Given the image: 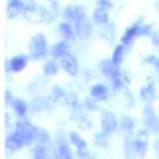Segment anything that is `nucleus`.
<instances>
[{
  "mask_svg": "<svg viewBox=\"0 0 159 159\" xmlns=\"http://www.w3.org/2000/svg\"><path fill=\"white\" fill-rule=\"evenodd\" d=\"M47 85V76H43L42 74V78H34L33 81L29 83V92L31 94H34V96H38V92L42 90V87H45Z\"/></svg>",
  "mask_w": 159,
  "mask_h": 159,
  "instance_id": "7c9ffc66",
  "label": "nucleus"
},
{
  "mask_svg": "<svg viewBox=\"0 0 159 159\" xmlns=\"http://www.w3.org/2000/svg\"><path fill=\"white\" fill-rule=\"evenodd\" d=\"M94 143H96V147H99V148H109L110 136H109V134H105L103 130L94 132Z\"/></svg>",
  "mask_w": 159,
  "mask_h": 159,
  "instance_id": "2f4dec72",
  "label": "nucleus"
},
{
  "mask_svg": "<svg viewBox=\"0 0 159 159\" xmlns=\"http://www.w3.org/2000/svg\"><path fill=\"white\" fill-rule=\"evenodd\" d=\"M134 136H138V138H148L150 132H148V129H147V127H141V129L136 130V134H134Z\"/></svg>",
  "mask_w": 159,
  "mask_h": 159,
  "instance_id": "37998d69",
  "label": "nucleus"
},
{
  "mask_svg": "<svg viewBox=\"0 0 159 159\" xmlns=\"http://www.w3.org/2000/svg\"><path fill=\"white\" fill-rule=\"evenodd\" d=\"M49 43H47V36L43 33H36L29 38L27 43V54L31 56L33 61H40V60H45L49 56Z\"/></svg>",
  "mask_w": 159,
  "mask_h": 159,
  "instance_id": "f257e3e1",
  "label": "nucleus"
},
{
  "mask_svg": "<svg viewBox=\"0 0 159 159\" xmlns=\"http://www.w3.org/2000/svg\"><path fill=\"white\" fill-rule=\"evenodd\" d=\"M127 52H129V47H127V45H123V43L119 42V45H116L114 51H112V60H114V63L121 65V63H123V60H125V56H127Z\"/></svg>",
  "mask_w": 159,
  "mask_h": 159,
  "instance_id": "c756f323",
  "label": "nucleus"
},
{
  "mask_svg": "<svg viewBox=\"0 0 159 159\" xmlns=\"http://www.w3.org/2000/svg\"><path fill=\"white\" fill-rule=\"evenodd\" d=\"M99 130H103L105 134H116L119 130V118L112 112V110H103L101 118H99Z\"/></svg>",
  "mask_w": 159,
  "mask_h": 159,
  "instance_id": "39448f33",
  "label": "nucleus"
},
{
  "mask_svg": "<svg viewBox=\"0 0 159 159\" xmlns=\"http://www.w3.org/2000/svg\"><path fill=\"white\" fill-rule=\"evenodd\" d=\"M132 138H134V147H136V152H138L139 159L147 157V154H148V148H150L148 138H138V136H132Z\"/></svg>",
  "mask_w": 159,
  "mask_h": 159,
  "instance_id": "bb28decb",
  "label": "nucleus"
},
{
  "mask_svg": "<svg viewBox=\"0 0 159 159\" xmlns=\"http://www.w3.org/2000/svg\"><path fill=\"white\" fill-rule=\"evenodd\" d=\"M92 22H94L98 27H99V25H103V24H107V22H110L109 11L101 9V7H96V9L92 11Z\"/></svg>",
  "mask_w": 159,
  "mask_h": 159,
  "instance_id": "c85d7f7f",
  "label": "nucleus"
},
{
  "mask_svg": "<svg viewBox=\"0 0 159 159\" xmlns=\"http://www.w3.org/2000/svg\"><path fill=\"white\" fill-rule=\"evenodd\" d=\"M20 15H25V0H7V16L16 18Z\"/></svg>",
  "mask_w": 159,
  "mask_h": 159,
  "instance_id": "412c9836",
  "label": "nucleus"
},
{
  "mask_svg": "<svg viewBox=\"0 0 159 159\" xmlns=\"http://www.w3.org/2000/svg\"><path fill=\"white\" fill-rule=\"evenodd\" d=\"M98 69H99V74H103L105 78L109 80H114L118 78L119 74H121V65H118V63H114V60H112V56L110 58H103L101 61L98 63Z\"/></svg>",
  "mask_w": 159,
  "mask_h": 159,
  "instance_id": "423d86ee",
  "label": "nucleus"
},
{
  "mask_svg": "<svg viewBox=\"0 0 159 159\" xmlns=\"http://www.w3.org/2000/svg\"><path fill=\"white\" fill-rule=\"evenodd\" d=\"M83 74H85V80H90V78H92V72H90L89 69H85V70H83Z\"/></svg>",
  "mask_w": 159,
  "mask_h": 159,
  "instance_id": "49530a36",
  "label": "nucleus"
},
{
  "mask_svg": "<svg viewBox=\"0 0 159 159\" xmlns=\"http://www.w3.org/2000/svg\"><path fill=\"white\" fill-rule=\"evenodd\" d=\"M60 67L61 70L65 72V74H69V76H78L80 74V60L74 56V54H65L63 58H60Z\"/></svg>",
  "mask_w": 159,
  "mask_h": 159,
  "instance_id": "ddd939ff",
  "label": "nucleus"
},
{
  "mask_svg": "<svg viewBox=\"0 0 159 159\" xmlns=\"http://www.w3.org/2000/svg\"><path fill=\"white\" fill-rule=\"evenodd\" d=\"M61 105L72 112V110L81 109V99L78 98V94H76V92H67V94H65V98L61 99Z\"/></svg>",
  "mask_w": 159,
  "mask_h": 159,
  "instance_id": "393cba45",
  "label": "nucleus"
},
{
  "mask_svg": "<svg viewBox=\"0 0 159 159\" xmlns=\"http://www.w3.org/2000/svg\"><path fill=\"white\" fill-rule=\"evenodd\" d=\"M70 40H60V42H56L54 45H51V51H49V56L51 58H56V60H60V58H63L65 54H69L70 52Z\"/></svg>",
  "mask_w": 159,
  "mask_h": 159,
  "instance_id": "6ab92c4d",
  "label": "nucleus"
},
{
  "mask_svg": "<svg viewBox=\"0 0 159 159\" xmlns=\"http://www.w3.org/2000/svg\"><path fill=\"white\" fill-rule=\"evenodd\" d=\"M76 159H96V156L89 152V148H83V150H76Z\"/></svg>",
  "mask_w": 159,
  "mask_h": 159,
  "instance_id": "58836bf2",
  "label": "nucleus"
},
{
  "mask_svg": "<svg viewBox=\"0 0 159 159\" xmlns=\"http://www.w3.org/2000/svg\"><path fill=\"white\" fill-rule=\"evenodd\" d=\"M61 67H60V60L56 58H51V60H45L43 61V67H42V74L43 76H47V78H52V76H56Z\"/></svg>",
  "mask_w": 159,
  "mask_h": 159,
  "instance_id": "5701e85b",
  "label": "nucleus"
},
{
  "mask_svg": "<svg viewBox=\"0 0 159 159\" xmlns=\"http://www.w3.org/2000/svg\"><path fill=\"white\" fill-rule=\"evenodd\" d=\"M136 130H138V123H136V118L134 116H130V114L119 116V130L118 132L123 134V138L125 136H134Z\"/></svg>",
  "mask_w": 159,
  "mask_h": 159,
  "instance_id": "2eb2a0df",
  "label": "nucleus"
},
{
  "mask_svg": "<svg viewBox=\"0 0 159 159\" xmlns=\"http://www.w3.org/2000/svg\"><path fill=\"white\" fill-rule=\"evenodd\" d=\"M141 121H143V127H147L152 136H159V110L154 109L152 103H145L143 105Z\"/></svg>",
  "mask_w": 159,
  "mask_h": 159,
  "instance_id": "7ed1b4c3",
  "label": "nucleus"
},
{
  "mask_svg": "<svg viewBox=\"0 0 159 159\" xmlns=\"http://www.w3.org/2000/svg\"><path fill=\"white\" fill-rule=\"evenodd\" d=\"M11 109H13V114L16 118H27V114L31 112V103L25 101V99H22V98H16Z\"/></svg>",
  "mask_w": 159,
  "mask_h": 159,
  "instance_id": "4be33fe9",
  "label": "nucleus"
},
{
  "mask_svg": "<svg viewBox=\"0 0 159 159\" xmlns=\"http://www.w3.org/2000/svg\"><path fill=\"white\" fill-rule=\"evenodd\" d=\"M38 129L40 127H36V125L27 118H18L16 123H15V132L24 139L25 147H31V145L36 143V132H38Z\"/></svg>",
  "mask_w": 159,
  "mask_h": 159,
  "instance_id": "f03ea898",
  "label": "nucleus"
},
{
  "mask_svg": "<svg viewBox=\"0 0 159 159\" xmlns=\"http://www.w3.org/2000/svg\"><path fill=\"white\" fill-rule=\"evenodd\" d=\"M110 92H112V87L107 85V83H101V81H94L89 87V96L94 98L98 103H103V101H109L110 99Z\"/></svg>",
  "mask_w": 159,
  "mask_h": 159,
  "instance_id": "0eeeda50",
  "label": "nucleus"
},
{
  "mask_svg": "<svg viewBox=\"0 0 159 159\" xmlns=\"http://www.w3.org/2000/svg\"><path fill=\"white\" fill-rule=\"evenodd\" d=\"M15 96H13V92H11L9 89L7 90H4V105L6 107H13V103H15Z\"/></svg>",
  "mask_w": 159,
  "mask_h": 159,
  "instance_id": "a19ab883",
  "label": "nucleus"
},
{
  "mask_svg": "<svg viewBox=\"0 0 159 159\" xmlns=\"http://www.w3.org/2000/svg\"><path fill=\"white\" fill-rule=\"evenodd\" d=\"M121 98H123V105H125V107H129V109L136 107V98L132 96V92H130L129 89L121 90Z\"/></svg>",
  "mask_w": 159,
  "mask_h": 159,
  "instance_id": "f704fd0d",
  "label": "nucleus"
},
{
  "mask_svg": "<svg viewBox=\"0 0 159 159\" xmlns=\"http://www.w3.org/2000/svg\"><path fill=\"white\" fill-rule=\"evenodd\" d=\"M81 109H85L87 112H96V110H99V103L94 98L87 96V98L81 99Z\"/></svg>",
  "mask_w": 159,
  "mask_h": 159,
  "instance_id": "72a5a7b5",
  "label": "nucleus"
},
{
  "mask_svg": "<svg viewBox=\"0 0 159 159\" xmlns=\"http://www.w3.org/2000/svg\"><path fill=\"white\" fill-rule=\"evenodd\" d=\"M112 0H96V7H101V9H107L110 11L112 9Z\"/></svg>",
  "mask_w": 159,
  "mask_h": 159,
  "instance_id": "79ce46f5",
  "label": "nucleus"
},
{
  "mask_svg": "<svg viewBox=\"0 0 159 159\" xmlns=\"http://www.w3.org/2000/svg\"><path fill=\"white\" fill-rule=\"evenodd\" d=\"M139 99L143 101V103H154L156 99H157V90H156V80H152V81H147L138 92Z\"/></svg>",
  "mask_w": 159,
  "mask_h": 159,
  "instance_id": "f3484780",
  "label": "nucleus"
},
{
  "mask_svg": "<svg viewBox=\"0 0 159 159\" xmlns=\"http://www.w3.org/2000/svg\"><path fill=\"white\" fill-rule=\"evenodd\" d=\"M152 148H154L156 159H159V136H156V139H154V143H152Z\"/></svg>",
  "mask_w": 159,
  "mask_h": 159,
  "instance_id": "a18cd8bd",
  "label": "nucleus"
},
{
  "mask_svg": "<svg viewBox=\"0 0 159 159\" xmlns=\"http://www.w3.org/2000/svg\"><path fill=\"white\" fill-rule=\"evenodd\" d=\"M24 147H25L24 139L20 138L15 130H11L9 134H7V138H6V141H4V148L13 154V152H18V150H22Z\"/></svg>",
  "mask_w": 159,
  "mask_h": 159,
  "instance_id": "a211bd4d",
  "label": "nucleus"
},
{
  "mask_svg": "<svg viewBox=\"0 0 159 159\" xmlns=\"http://www.w3.org/2000/svg\"><path fill=\"white\" fill-rule=\"evenodd\" d=\"M154 34V25L152 24H143L141 31H139V36H152Z\"/></svg>",
  "mask_w": 159,
  "mask_h": 159,
  "instance_id": "ea45409f",
  "label": "nucleus"
},
{
  "mask_svg": "<svg viewBox=\"0 0 159 159\" xmlns=\"http://www.w3.org/2000/svg\"><path fill=\"white\" fill-rule=\"evenodd\" d=\"M156 80H157V83H159V67H156Z\"/></svg>",
  "mask_w": 159,
  "mask_h": 159,
  "instance_id": "de8ad7c7",
  "label": "nucleus"
},
{
  "mask_svg": "<svg viewBox=\"0 0 159 159\" xmlns=\"http://www.w3.org/2000/svg\"><path fill=\"white\" fill-rule=\"evenodd\" d=\"M98 34H99V38L103 40V42L114 43V40H116V24H114V22H107V24L99 25Z\"/></svg>",
  "mask_w": 159,
  "mask_h": 159,
  "instance_id": "aec40b11",
  "label": "nucleus"
},
{
  "mask_svg": "<svg viewBox=\"0 0 159 159\" xmlns=\"http://www.w3.org/2000/svg\"><path fill=\"white\" fill-rule=\"evenodd\" d=\"M143 63L145 65H150V67H159V56H156V54H148V56H145L143 58Z\"/></svg>",
  "mask_w": 159,
  "mask_h": 159,
  "instance_id": "e433bc0d",
  "label": "nucleus"
},
{
  "mask_svg": "<svg viewBox=\"0 0 159 159\" xmlns=\"http://www.w3.org/2000/svg\"><path fill=\"white\" fill-rule=\"evenodd\" d=\"M141 25H143V20L139 18V20H136L132 25H129L127 29H125V33L121 34V43L123 45H127L130 49V45L134 43V40L139 36V31H141Z\"/></svg>",
  "mask_w": 159,
  "mask_h": 159,
  "instance_id": "4468645a",
  "label": "nucleus"
},
{
  "mask_svg": "<svg viewBox=\"0 0 159 159\" xmlns=\"http://www.w3.org/2000/svg\"><path fill=\"white\" fill-rule=\"evenodd\" d=\"M150 40H152V45H154V47H157V49H159V31H157V29L154 31V34L150 36Z\"/></svg>",
  "mask_w": 159,
  "mask_h": 159,
  "instance_id": "c03bdc74",
  "label": "nucleus"
},
{
  "mask_svg": "<svg viewBox=\"0 0 159 159\" xmlns=\"http://www.w3.org/2000/svg\"><path fill=\"white\" fill-rule=\"evenodd\" d=\"M36 143H54V139L45 129H38L36 132Z\"/></svg>",
  "mask_w": 159,
  "mask_h": 159,
  "instance_id": "c9c22d12",
  "label": "nucleus"
},
{
  "mask_svg": "<svg viewBox=\"0 0 159 159\" xmlns=\"http://www.w3.org/2000/svg\"><path fill=\"white\" fill-rule=\"evenodd\" d=\"M2 121H4V129L6 130H15V123H13V119H11V116H9V112H4L2 114Z\"/></svg>",
  "mask_w": 159,
  "mask_h": 159,
  "instance_id": "4c0bfd02",
  "label": "nucleus"
},
{
  "mask_svg": "<svg viewBox=\"0 0 159 159\" xmlns=\"http://www.w3.org/2000/svg\"><path fill=\"white\" fill-rule=\"evenodd\" d=\"M123 157L125 159H139L136 147H134V138L132 136H125L123 139Z\"/></svg>",
  "mask_w": 159,
  "mask_h": 159,
  "instance_id": "b1692460",
  "label": "nucleus"
},
{
  "mask_svg": "<svg viewBox=\"0 0 159 159\" xmlns=\"http://www.w3.org/2000/svg\"><path fill=\"white\" fill-rule=\"evenodd\" d=\"M65 94H67V90L63 89L61 85H54V87H51V90H49V96L52 98L54 103H61V99L65 98Z\"/></svg>",
  "mask_w": 159,
  "mask_h": 159,
  "instance_id": "473e14b6",
  "label": "nucleus"
},
{
  "mask_svg": "<svg viewBox=\"0 0 159 159\" xmlns=\"http://www.w3.org/2000/svg\"><path fill=\"white\" fill-rule=\"evenodd\" d=\"M31 156L33 159H56L54 143H34Z\"/></svg>",
  "mask_w": 159,
  "mask_h": 159,
  "instance_id": "9b49d317",
  "label": "nucleus"
},
{
  "mask_svg": "<svg viewBox=\"0 0 159 159\" xmlns=\"http://www.w3.org/2000/svg\"><path fill=\"white\" fill-rule=\"evenodd\" d=\"M58 31H60V34H61V38H65V40H70L72 42V40L76 38V29H74V24L72 22H67V20L60 22Z\"/></svg>",
  "mask_w": 159,
  "mask_h": 159,
  "instance_id": "a878e982",
  "label": "nucleus"
},
{
  "mask_svg": "<svg viewBox=\"0 0 159 159\" xmlns=\"http://www.w3.org/2000/svg\"><path fill=\"white\" fill-rule=\"evenodd\" d=\"M69 134V141H70V145L74 147L76 150H83V148H87V141L83 139V136L80 134L78 130H70V132H67Z\"/></svg>",
  "mask_w": 159,
  "mask_h": 159,
  "instance_id": "cd10ccee",
  "label": "nucleus"
},
{
  "mask_svg": "<svg viewBox=\"0 0 159 159\" xmlns=\"http://www.w3.org/2000/svg\"><path fill=\"white\" fill-rule=\"evenodd\" d=\"M70 141H69V134L60 130L54 136V148H56V159H74L76 154L70 150Z\"/></svg>",
  "mask_w": 159,
  "mask_h": 159,
  "instance_id": "20e7f679",
  "label": "nucleus"
},
{
  "mask_svg": "<svg viewBox=\"0 0 159 159\" xmlns=\"http://www.w3.org/2000/svg\"><path fill=\"white\" fill-rule=\"evenodd\" d=\"M61 16H63V20L74 24L76 20L87 16V9H85V6H81V4H69V6H65V7L61 9Z\"/></svg>",
  "mask_w": 159,
  "mask_h": 159,
  "instance_id": "f8f14e48",
  "label": "nucleus"
},
{
  "mask_svg": "<svg viewBox=\"0 0 159 159\" xmlns=\"http://www.w3.org/2000/svg\"><path fill=\"white\" fill-rule=\"evenodd\" d=\"M54 101L49 94H38L34 96L33 101H31V112L33 114H38V112H49V110L54 109Z\"/></svg>",
  "mask_w": 159,
  "mask_h": 159,
  "instance_id": "6e6552de",
  "label": "nucleus"
},
{
  "mask_svg": "<svg viewBox=\"0 0 159 159\" xmlns=\"http://www.w3.org/2000/svg\"><path fill=\"white\" fill-rule=\"evenodd\" d=\"M72 123H76V127L80 130H90L94 127V123H92V119L89 118V114H87V110L85 109H78V110H72Z\"/></svg>",
  "mask_w": 159,
  "mask_h": 159,
  "instance_id": "dca6fc26",
  "label": "nucleus"
},
{
  "mask_svg": "<svg viewBox=\"0 0 159 159\" xmlns=\"http://www.w3.org/2000/svg\"><path fill=\"white\" fill-rule=\"evenodd\" d=\"M94 22L92 18H87V16H83V18H80L74 22V29H76V36L80 40H89L92 38V34H94Z\"/></svg>",
  "mask_w": 159,
  "mask_h": 159,
  "instance_id": "1a4fd4ad",
  "label": "nucleus"
},
{
  "mask_svg": "<svg viewBox=\"0 0 159 159\" xmlns=\"http://www.w3.org/2000/svg\"><path fill=\"white\" fill-rule=\"evenodd\" d=\"M29 61H31L29 54H15V56H11L6 61V72H13V74L22 72V70H25V67L29 65Z\"/></svg>",
  "mask_w": 159,
  "mask_h": 159,
  "instance_id": "9d476101",
  "label": "nucleus"
}]
</instances>
